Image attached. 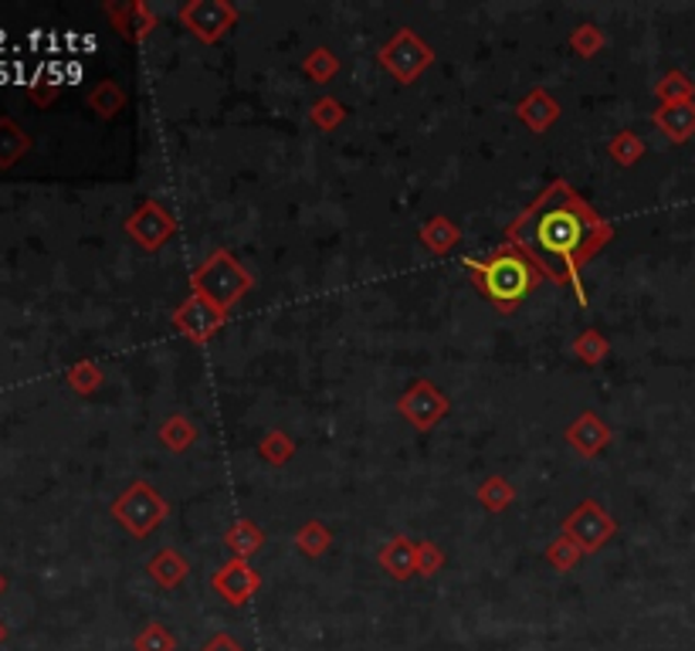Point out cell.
Masks as SVG:
<instances>
[{
    "label": "cell",
    "instance_id": "3",
    "mask_svg": "<svg viewBox=\"0 0 695 651\" xmlns=\"http://www.w3.org/2000/svg\"><path fill=\"white\" fill-rule=\"evenodd\" d=\"M658 122L669 129L672 140H688L695 133V106L688 103H675L672 109H665L658 116Z\"/></svg>",
    "mask_w": 695,
    "mask_h": 651
},
{
    "label": "cell",
    "instance_id": "8",
    "mask_svg": "<svg viewBox=\"0 0 695 651\" xmlns=\"http://www.w3.org/2000/svg\"><path fill=\"white\" fill-rule=\"evenodd\" d=\"M0 594H4V577H0Z\"/></svg>",
    "mask_w": 695,
    "mask_h": 651
},
{
    "label": "cell",
    "instance_id": "1",
    "mask_svg": "<svg viewBox=\"0 0 695 651\" xmlns=\"http://www.w3.org/2000/svg\"><path fill=\"white\" fill-rule=\"evenodd\" d=\"M593 232H598L593 217L564 187H556L550 198L529 214V221L519 232V241L546 272H553L556 279H567L577 269L580 258L590 251Z\"/></svg>",
    "mask_w": 695,
    "mask_h": 651
},
{
    "label": "cell",
    "instance_id": "2",
    "mask_svg": "<svg viewBox=\"0 0 695 651\" xmlns=\"http://www.w3.org/2000/svg\"><path fill=\"white\" fill-rule=\"evenodd\" d=\"M482 282H485L488 296H492L495 303L513 306V303H519V299L526 296L529 285H533V272L526 269L522 258H516V255H499L495 262L485 265Z\"/></svg>",
    "mask_w": 695,
    "mask_h": 651
},
{
    "label": "cell",
    "instance_id": "6",
    "mask_svg": "<svg viewBox=\"0 0 695 651\" xmlns=\"http://www.w3.org/2000/svg\"><path fill=\"white\" fill-rule=\"evenodd\" d=\"M204 651H242V648H238L235 641H231V638H214Z\"/></svg>",
    "mask_w": 695,
    "mask_h": 651
},
{
    "label": "cell",
    "instance_id": "4",
    "mask_svg": "<svg viewBox=\"0 0 695 651\" xmlns=\"http://www.w3.org/2000/svg\"><path fill=\"white\" fill-rule=\"evenodd\" d=\"M24 150H27V137L11 119H0V167H11Z\"/></svg>",
    "mask_w": 695,
    "mask_h": 651
},
{
    "label": "cell",
    "instance_id": "7",
    "mask_svg": "<svg viewBox=\"0 0 695 651\" xmlns=\"http://www.w3.org/2000/svg\"><path fill=\"white\" fill-rule=\"evenodd\" d=\"M4 635H8V631H4V625H0V641H4Z\"/></svg>",
    "mask_w": 695,
    "mask_h": 651
},
{
    "label": "cell",
    "instance_id": "5",
    "mask_svg": "<svg viewBox=\"0 0 695 651\" xmlns=\"http://www.w3.org/2000/svg\"><path fill=\"white\" fill-rule=\"evenodd\" d=\"M137 644H140V651H170L174 648V638L167 631H160V628H150Z\"/></svg>",
    "mask_w": 695,
    "mask_h": 651
}]
</instances>
